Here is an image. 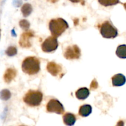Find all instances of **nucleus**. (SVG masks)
Wrapping results in <instances>:
<instances>
[{"mask_svg": "<svg viewBox=\"0 0 126 126\" xmlns=\"http://www.w3.org/2000/svg\"><path fill=\"white\" fill-rule=\"evenodd\" d=\"M100 28V33L103 38L111 39L116 38L118 36V30L109 21L103 22Z\"/></svg>", "mask_w": 126, "mask_h": 126, "instance_id": "nucleus-4", "label": "nucleus"}, {"mask_svg": "<svg viewBox=\"0 0 126 126\" xmlns=\"http://www.w3.org/2000/svg\"><path fill=\"white\" fill-rule=\"evenodd\" d=\"M49 30L52 35L55 37H59L65 32L69 26L67 22L62 18L52 19L49 22Z\"/></svg>", "mask_w": 126, "mask_h": 126, "instance_id": "nucleus-2", "label": "nucleus"}, {"mask_svg": "<svg viewBox=\"0 0 126 126\" xmlns=\"http://www.w3.org/2000/svg\"><path fill=\"white\" fill-rule=\"evenodd\" d=\"M90 94L89 90L86 87H83L78 90L76 92V96L78 99L84 100L89 97Z\"/></svg>", "mask_w": 126, "mask_h": 126, "instance_id": "nucleus-13", "label": "nucleus"}, {"mask_svg": "<svg viewBox=\"0 0 126 126\" xmlns=\"http://www.w3.org/2000/svg\"><path fill=\"white\" fill-rule=\"evenodd\" d=\"M34 36V32L32 30H28L23 32L20 36V38L19 40V44L21 47L25 48L30 47L31 39Z\"/></svg>", "mask_w": 126, "mask_h": 126, "instance_id": "nucleus-8", "label": "nucleus"}, {"mask_svg": "<svg viewBox=\"0 0 126 126\" xmlns=\"http://www.w3.org/2000/svg\"><path fill=\"white\" fill-rule=\"evenodd\" d=\"M59 46L57 37L49 36L44 41L41 45L42 50L44 52H51L56 50Z\"/></svg>", "mask_w": 126, "mask_h": 126, "instance_id": "nucleus-5", "label": "nucleus"}, {"mask_svg": "<svg viewBox=\"0 0 126 126\" xmlns=\"http://www.w3.org/2000/svg\"><path fill=\"white\" fill-rule=\"evenodd\" d=\"M101 5L104 6H111L116 5L119 2V0H98Z\"/></svg>", "mask_w": 126, "mask_h": 126, "instance_id": "nucleus-17", "label": "nucleus"}, {"mask_svg": "<svg viewBox=\"0 0 126 126\" xmlns=\"http://www.w3.org/2000/svg\"><path fill=\"white\" fill-rule=\"evenodd\" d=\"M48 1H49V2H52V3H55V2H57L59 0H47Z\"/></svg>", "mask_w": 126, "mask_h": 126, "instance_id": "nucleus-23", "label": "nucleus"}, {"mask_svg": "<svg viewBox=\"0 0 126 126\" xmlns=\"http://www.w3.org/2000/svg\"><path fill=\"white\" fill-rule=\"evenodd\" d=\"M92 113V107L89 105H82L79 110V114L82 117H87Z\"/></svg>", "mask_w": 126, "mask_h": 126, "instance_id": "nucleus-14", "label": "nucleus"}, {"mask_svg": "<svg viewBox=\"0 0 126 126\" xmlns=\"http://www.w3.org/2000/svg\"><path fill=\"white\" fill-rule=\"evenodd\" d=\"M19 25L22 29L27 30L30 27V23L27 20H22L20 21Z\"/></svg>", "mask_w": 126, "mask_h": 126, "instance_id": "nucleus-20", "label": "nucleus"}, {"mask_svg": "<svg viewBox=\"0 0 126 126\" xmlns=\"http://www.w3.org/2000/svg\"><path fill=\"white\" fill-rule=\"evenodd\" d=\"M32 11H33L32 6L29 3L24 4L21 9V11L23 14V16L25 17H28L29 15H30V14L32 12Z\"/></svg>", "mask_w": 126, "mask_h": 126, "instance_id": "nucleus-16", "label": "nucleus"}, {"mask_svg": "<svg viewBox=\"0 0 126 126\" xmlns=\"http://www.w3.org/2000/svg\"><path fill=\"white\" fill-rule=\"evenodd\" d=\"M117 56L121 59H126V45H120L118 47L116 51Z\"/></svg>", "mask_w": 126, "mask_h": 126, "instance_id": "nucleus-15", "label": "nucleus"}, {"mask_svg": "<svg viewBox=\"0 0 126 126\" xmlns=\"http://www.w3.org/2000/svg\"><path fill=\"white\" fill-rule=\"evenodd\" d=\"M71 2H74V3H78L81 2L82 4H84V0H70Z\"/></svg>", "mask_w": 126, "mask_h": 126, "instance_id": "nucleus-22", "label": "nucleus"}, {"mask_svg": "<svg viewBox=\"0 0 126 126\" xmlns=\"http://www.w3.org/2000/svg\"><path fill=\"white\" fill-rule=\"evenodd\" d=\"M22 69L28 75H36L40 70V62L35 57H28L22 62Z\"/></svg>", "mask_w": 126, "mask_h": 126, "instance_id": "nucleus-1", "label": "nucleus"}, {"mask_svg": "<svg viewBox=\"0 0 126 126\" xmlns=\"http://www.w3.org/2000/svg\"><path fill=\"white\" fill-rule=\"evenodd\" d=\"M76 117L72 113H66L63 116V121L64 124L66 126H73L76 122Z\"/></svg>", "mask_w": 126, "mask_h": 126, "instance_id": "nucleus-12", "label": "nucleus"}, {"mask_svg": "<svg viewBox=\"0 0 126 126\" xmlns=\"http://www.w3.org/2000/svg\"><path fill=\"white\" fill-rule=\"evenodd\" d=\"M112 84L114 86H121L125 84L126 77L122 74H117L112 78Z\"/></svg>", "mask_w": 126, "mask_h": 126, "instance_id": "nucleus-11", "label": "nucleus"}, {"mask_svg": "<svg viewBox=\"0 0 126 126\" xmlns=\"http://www.w3.org/2000/svg\"><path fill=\"white\" fill-rule=\"evenodd\" d=\"M43 94L38 91H28L23 97V101L30 107L39 106L43 100Z\"/></svg>", "mask_w": 126, "mask_h": 126, "instance_id": "nucleus-3", "label": "nucleus"}, {"mask_svg": "<svg viewBox=\"0 0 126 126\" xmlns=\"http://www.w3.org/2000/svg\"><path fill=\"white\" fill-rule=\"evenodd\" d=\"M17 75V71L13 68H9L6 70L4 75V80L6 83H10Z\"/></svg>", "mask_w": 126, "mask_h": 126, "instance_id": "nucleus-10", "label": "nucleus"}, {"mask_svg": "<svg viewBox=\"0 0 126 126\" xmlns=\"http://www.w3.org/2000/svg\"><path fill=\"white\" fill-rule=\"evenodd\" d=\"M98 86V83H97L96 79H94L93 81H92V82H91V86H90V88H91V90H95L96 89H97Z\"/></svg>", "mask_w": 126, "mask_h": 126, "instance_id": "nucleus-21", "label": "nucleus"}, {"mask_svg": "<svg viewBox=\"0 0 126 126\" xmlns=\"http://www.w3.org/2000/svg\"><path fill=\"white\" fill-rule=\"evenodd\" d=\"M47 70L52 76H57L62 72V68L59 64L54 62H50L47 65Z\"/></svg>", "mask_w": 126, "mask_h": 126, "instance_id": "nucleus-9", "label": "nucleus"}, {"mask_svg": "<svg viewBox=\"0 0 126 126\" xmlns=\"http://www.w3.org/2000/svg\"><path fill=\"white\" fill-rule=\"evenodd\" d=\"M123 5H124V7H125V9H126V3H124V4H123Z\"/></svg>", "mask_w": 126, "mask_h": 126, "instance_id": "nucleus-24", "label": "nucleus"}, {"mask_svg": "<svg viewBox=\"0 0 126 126\" xmlns=\"http://www.w3.org/2000/svg\"><path fill=\"white\" fill-rule=\"evenodd\" d=\"M11 94L9 90L3 89L0 92V98L2 100H7L11 98Z\"/></svg>", "mask_w": 126, "mask_h": 126, "instance_id": "nucleus-18", "label": "nucleus"}, {"mask_svg": "<svg viewBox=\"0 0 126 126\" xmlns=\"http://www.w3.org/2000/svg\"><path fill=\"white\" fill-rule=\"evenodd\" d=\"M46 109L49 113H55L59 114H62L65 113L63 106L59 100L55 99H52L48 102Z\"/></svg>", "mask_w": 126, "mask_h": 126, "instance_id": "nucleus-6", "label": "nucleus"}, {"mask_svg": "<svg viewBox=\"0 0 126 126\" xmlns=\"http://www.w3.org/2000/svg\"><path fill=\"white\" fill-rule=\"evenodd\" d=\"M0 38H1V30H0Z\"/></svg>", "mask_w": 126, "mask_h": 126, "instance_id": "nucleus-25", "label": "nucleus"}, {"mask_svg": "<svg viewBox=\"0 0 126 126\" xmlns=\"http://www.w3.org/2000/svg\"><path fill=\"white\" fill-rule=\"evenodd\" d=\"M17 50L16 49V47L14 46H10L7 49V50H6V55H8L9 57H12L14 56L17 54Z\"/></svg>", "mask_w": 126, "mask_h": 126, "instance_id": "nucleus-19", "label": "nucleus"}, {"mask_svg": "<svg viewBox=\"0 0 126 126\" xmlns=\"http://www.w3.org/2000/svg\"><path fill=\"white\" fill-rule=\"evenodd\" d=\"M81 56V50L77 45L68 47L64 53V57L68 60L78 59Z\"/></svg>", "mask_w": 126, "mask_h": 126, "instance_id": "nucleus-7", "label": "nucleus"}]
</instances>
